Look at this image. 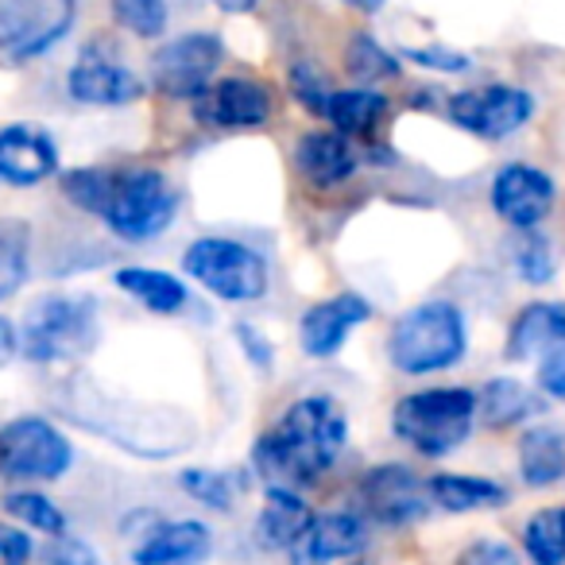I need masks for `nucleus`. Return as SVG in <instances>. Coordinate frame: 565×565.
Returning a JSON list of instances; mask_svg holds the SVG:
<instances>
[{"mask_svg": "<svg viewBox=\"0 0 565 565\" xmlns=\"http://www.w3.org/2000/svg\"><path fill=\"white\" fill-rule=\"evenodd\" d=\"M63 89L74 105L102 113L132 109L151 94L148 78L128 58H120V51L105 40L82 43L78 55L71 58V66L63 74Z\"/></svg>", "mask_w": 565, "mask_h": 565, "instance_id": "nucleus-11", "label": "nucleus"}, {"mask_svg": "<svg viewBox=\"0 0 565 565\" xmlns=\"http://www.w3.org/2000/svg\"><path fill=\"white\" fill-rule=\"evenodd\" d=\"M233 345L236 353L244 356V364H248L252 372H259V376H271L275 372V341L264 333V326L256 322H233Z\"/></svg>", "mask_w": 565, "mask_h": 565, "instance_id": "nucleus-38", "label": "nucleus"}, {"mask_svg": "<svg viewBox=\"0 0 565 565\" xmlns=\"http://www.w3.org/2000/svg\"><path fill=\"white\" fill-rule=\"evenodd\" d=\"M63 198L113 241L151 244L179 221L182 190L159 163H82L58 174Z\"/></svg>", "mask_w": 565, "mask_h": 565, "instance_id": "nucleus-2", "label": "nucleus"}, {"mask_svg": "<svg viewBox=\"0 0 565 565\" xmlns=\"http://www.w3.org/2000/svg\"><path fill=\"white\" fill-rule=\"evenodd\" d=\"M454 565H523V550L508 539L484 534V539L465 542L454 554Z\"/></svg>", "mask_w": 565, "mask_h": 565, "instance_id": "nucleus-39", "label": "nucleus"}, {"mask_svg": "<svg viewBox=\"0 0 565 565\" xmlns=\"http://www.w3.org/2000/svg\"><path fill=\"white\" fill-rule=\"evenodd\" d=\"M554 205H557V182L539 163L511 159V163L495 167L492 179H488V210L511 233L542 228V221L554 213Z\"/></svg>", "mask_w": 565, "mask_h": 565, "instance_id": "nucleus-15", "label": "nucleus"}, {"mask_svg": "<svg viewBox=\"0 0 565 565\" xmlns=\"http://www.w3.org/2000/svg\"><path fill=\"white\" fill-rule=\"evenodd\" d=\"M35 228L24 217H0V307L17 299L32 279Z\"/></svg>", "mask_w": 565, "mask_h": 565, "instance_id": "nucleus-30", "label": "nucleus"}, {"mask_svg": "<svg viewBox=\"0 0 565 565\" xmlns=\"http://www.w3.org/2000/svg\"><path fill=\"white\" fill-rule=\"evenodd\" d=\"M341 565H364V562H361V557H356V562H341Z\"/></svg>", "mask_w": 565, "mask_h": 565, "instance_id": "nucleus-45", "label": "nucleus"}, {"mask_svg": "<svg viewBox=\"0 0 565 565\" xmlns=\"http://www.w3.org/2000/svg\"><path fill=\"white\" fill-rule=\"evenodd\" d=\"M221 17H252V12L264 4V0H210Z\"/></svg>", "mask_w": 565, "mask_h": 565, "instance_id": "nucleus-43", "label": "nucleus"}, {"mask_svg": "<svg viewBox=\"0 0 565 565\" xmlns=\"http://www.w3.org/2000/svg\"><path fill=\"white\" fill-rule=\"evenodd\" d=\"M174 480H179L182 495H190L198 508L217 511V515H233L256 484L252 469H213V465H186Z\"/></svg>", "mask_w": 565, "mask_h": 565, "instance_id": "nucleus-28", "label": "nucleus"}, {"mask_svg": "<svg viewBox=\"0 0 565 565\" xmlns=\"http://www.w3.org/2000/svg\"><path fill=\"white\" fill-rule=\"evenodd\" d=\"M539 113V97L515 82H488V86L457 89L446 97V120L457 132L484 143H503L519 136Z\"/></svg>", "mask_w": 565, "mask_h": 565, "instance_id": "nucleus-12", "label": "nucleus"}, {"mask_svg": "<svg viewBox=\"0 0 565 565\" xmlns=\"http://www.w3.org/2000/svg\"><path fill=\"white\" fill-rule=\"evenodd\" d=\"M82 0H0V66L24 71L74 35Z\"/></svg>", "mask_w": 565, "mask_h": 565, "instance_id": "nucleus-9", "label": "nucleus"}, {"mask_svg": "<svg viewBox=\"0 0 565 565\" xmlns=\"http://www.w3.org/2000/svg\"><path fill=\"white\" fill-rule=\"evenodd\" d=\"M225 58V35L210 32V28L167 35L148 55V86L167 102L190 105L213 78H221Z\"/></svg>", "mask_w": 565, "mask_h": 565, "instance_id": "nucleus-10", "label": "nucleus"}, {"mask_svg": "<svg viewBox=\"0 0 565 565\" xmlns=\"http://www.w3.org/2000/svg\"><path fill=\"white\" fill-rule=\"evenodd\" d=\"M0 508H4V515L12 523L24 526L35 539H55V534L71 531L66 508L51 492H43V488H9V492L0 495Z\"/></svg>", "mask_w": 565, "mask_h": 565, "instance_id": "nucleus-29", "label": "nucleus"}, {"mask_svg": "<svg viewBox=\"0 0 565 565\" xmlns=\"http://www.w3.org/2000/svg\"><path fill=\"white\" fill-rule=\"evenodd\" d=\"M113 287L156 318H179L194 302V287L186 282V275L151 264H120L113 271Z\"/></svg>", "mask_w": 565, "mask_h": 565, "instance_id": "nucleus-23", "label": "nucleus"}, {"mask_svg": "<svg viewBox=\"0 0 565 565\" xmlns=\"http://www.w3.org/2000/svg\"><path fill=\"white\" fill-rule=\"evenodd\" d=\"M78 426L97 430L105 441L120 446L136 457H179L186 446H194V423L182 411H159V407H132V403L109 399L97 392L94 415H71Z\"/></svg>", "mask_w": 565, "mask_h": 565, "instance_id": "nucleus-8", "label": "nucleus"}, {"mask_svg": "<svg viewBox=\"0 0 565 565\" xmlns=\"http://www.w3.org/2000/svg\"><path fill=\"white\" fill-rule=\"evenodd\" d=\"M387 113H392V97L380 86H338L330 94L326 125L361 143L376 136V128L387 120Z\"/></svg>", "mask_w": 565, "mask_h": 565, "instance_id": "nucleus-27", "label": "nucleus"}, {"mask_svg": "<svg viewBox=\"0 0 565 565\" xmlns=\"http://www.w3.org/2000/svg\"><path fill=\"white\" fill-rule=\"evenodd\" d=\"M426 492L434 511H446V515H477V511H500L511 503V488L480 472H430Z\"/></svg>", "mask_w": 565, "mask_h": 565, "instance_id": "nucleus-26", "label": "nucleus"}, {"mask_svg": "<svg viewBox=\"0 0 565 565\" xmlns=\"http://www.w3.org/2000/svg\"><path fill=\"white\" fill-rule=\"evenodd\" d=\"M353 423L338 395L302 392L295 395L248 446V469L259 488H307L322 484L345 457Z\"/></svg>", "mask_w": 565, "mask_h": 565, "instance_id": "nucleus-1", "label": "nucleus"}, {"mask_svg": "<svg viewBox=\"0 0 565 565\" xmlns=\"http://www.w3.org/2000/svg\"><path fill=\"white\" fill-rule=\"evenodd\" d=\"M519 550L531 565H565V503H550L526 515Z\"/></svg>", "mask_w": 565, "mask_h": 565, "instance_id": "nucleus-31", "label": "nucleus"}, {"mask_svg": "<svg viewBox=\"0 0 565 565\" xmlns=\"http://www.w3.org/2000/svg\"><path fill=\"white\" fill-rule=\"evenodd\" d=\"M109 17L132 40L159 43L167 40V28H171V4L167 0H109Z\"/></svg>", "mask_w": 565, "mask_h": 565, "instance_id": "nucleus-34", "label": "nucleus"}, {"mask_svg": "<svg viewBox=\"0 0 565 565\" xmlns=\"http://www.w3.org/2000/svg\"><path fill=\"white\" fill-rule=\"evenodd\" d=\"M63 174V148L40 120L0 125V186L35 190Z\"/></svg>", "mask_w": 565, "mask_h": 565, "instance_id": "nucleus-16", "label": "nucleus"}, {"mask_svg": "<svg viewBox=\"0 0 565 565\" xmlns=\"http://www.w3.org/2000/svg\"><path fill=\"white\" fill-rule=\"evenodd\" d=\"M338 4H345V9L361 12V17H380V12L387 9V0H338Z\"/></svg>", "mask_w": 565, "mask_h": 565, "instance_id": "nucleus-44", "label": "nucleus"}, {"mask_svg": "<svg viewBox=\"0 0 565 565\" xmlns=\"http://www.w3.org/2000/svg\"><path fill=\"white\" fill-rule=\"evenodd\" d=\"M35 557H40L43 565H102V550L74 531L43 539L40 546H35Z\"/></svg>", "mask_w": 565, "mask_h": 565, "instance_id": "nucleus-37", "label": "nucleus"}, {"mask_svg": "<svg viewBox=\"0 0 565 565\" xmlns=\"http://www.w3.org/2000/svg\"><path fill=\"white\" fill-rule=\"evenodd\" d=\"M372 542V523L361 508L315 511L302 539L291 546V565H341L364 557Z\"/></svg>", "mask_w": 565, "mask_h": 565, "instance_id": "nucleus-19", "label": "nucleus"}, {"mask_svg": "<svg viewBox=\"0 0 565 565\" xmlns=\"http://www.w3.org/2000/svg\"><path fill=\"white\" fill-rule=\"evenodd\" d=\"M511 271L523 287H550L557 275V252L542 228L531 233H515L511 241Z\"/></svg>", "mask_w": 565, "mask_h": 565, "instance_id": "nucleus-33", "label": "nucleus"}, {"mask_svg": "<svg viewBox=\"0 0 565 565\" xmlns=\"http://www.w3.org/2000/svg\"><path fill=\"white\" fill-rule=\"evenodd\" d=\"M217 546V534L198 515H156L132 531L128 562L132 565H205Z\"/></svg>", "mask_w": 565, "mask_h": 565, "instance_id": "nucleus-17", "label": "nucleus"}, {"mask_svg": "<svg viewBox=\"0 0 565 565\" xmlns=\"http://www.w3.org/2000/svg\"><path fill=\"white\" fill-rule=\"evenodd\" d=\"M546 415V395L519 376H488L477 387V423L484 430H523Z\"/></svg>", "mask_w": 565, "mask_h": 565, "instance_id": "nucleus-24", "label": "nucleus"}, {"mask_svg": "<svg viewBox=\"0 0 565 565\" xmlns=\"http://www.w3.org/2000/svg\"><path fill=\"white\" fill-rule=\"evenodd\" d=\"M291 167L307 186L338 190L356 179V171L364 167V156L356 148V140L341 136L338 128H310V132H302L295 140Z\"/></svg>", "mask_w": 565, "mask_h": 565, "instance_id": "nucleus-20", "label": "nucleus"}, {"mask_svg": "<svg viewBox=\"0 0 565 565\" xmlns=\"http://www.w3.org/2000/svg\"><path fill=\"white\" fill-rule=\"evenodd\" d=\"M565 345V302L534 299L515 310L503 338V361L508 364H539L546 353Z\"/></svg>", "mask_w": 565, "mask_h": 565, "instance_id": "nucleus-22", "label": "nucleus"}, {"mask_svg": "<svg viewBox=\"0 0 565 565\" xmlns=\"http://www.w3.org/2000/svg\"><path fill=\"white\" fill-rule=\"evenodd\" d=\"M345 71L353 74V86H384L403 78V58L372 32H353L345 43Z\"/></svg>", "mask_w": 565, "mask_h": 565, "instance_id": "nucleus-32", "label": "nucleus"}, {"mask_svg": "<svg viewBox=\"0 0 565 565\" xmlns=\"http://www.w3.org/2000/svg\"><path fill=\"white\" fill-rule=\"evenodd\" d=\"M472 349L469 315L454 299H423L395 315L384 353L399 376H441L465 364Z\"/></svg>", "mask_w": 565, "mask_h": 565, "instance_id": "nucleus-4", "label": "nucleus"}, {"mask_svg": "<svg viewBox=\"0 0 565 565\" xmlns=\"http://www.w3.org/2000/svg\"><path fill=\"white\" fill-rule=\"evenodd\" d=\"M403 66H418L426 74H438V78H461V74L477 71V58L469 51H457L449 43H418V47H403L399 51Z\"/></svg>", "mask_w": 565, "mask_h": 565, "instance_id": "nucleus-36", "label": "nucleus"}, {"mask_svg": "<svg viewBox=\"0 0 565 565\" xmlns=\"http://www.w3.org/2000/svg\"><path fill=\"white\" fill-rule=\"evenodd\" d=\"M35 534L17 523H0V565H32Z\"/></svg>", "mask_w": 565, "mask_h": 565, "instance_id": "nucleus-41", "label": "nucleus"}, {"mask_svg": "<svg viewBox=\"0 0 565 565\" xmlns=\"http://www.w3.org/2000/svg\"><path fill=\"white\" fill-rule=\"evenodd\" d=\"M78 449L74 438L40 411L0 423V480L12 488H43L71 477Z\"/></svg>", "mask_w": 565, "mask_h": 565, "instance_id": "nucleus-7", "label": "nucleus"}, {"mask_svg": "<svg viewBox=\"0 0 565 565\" xmlns=\"http://www.w3.org/2000/svg\"><path fill=\"white\" fill-rule=\"evenodd\" d=\"M17 356H20V330L12 318L0 315V369H9Z\"/></svg>", "mask_w": 565, "mask_h": 565, "instance_id": "nucleus-42", "label": "nucleus"}, {"mask_svg": "<svg viewBox=\"0 0 565 565\" xmlns=\"http://www.w3.org/2000/svg\"><path fill=\"white\" fill-rule=\"evenodd\" d=\"M356 495H361V511L369 515V523L384 526V531H411L434 515L426 477L407 461L369 465L356 484Z\"/></svg>", "mask_w": 565, "mask_h": 565, "instance_id": "nucleus-13", "label": "nucleus"}, {"mask_svg": "<svg viewBox=\"0 0 565 565\" xmlns=\"http://www.w3.org/2000/svg\"><path fill=\"white\" fill-rule=\"evenodd\" d=\"M190 117L205 132H259L275 120V94L252 74H221L190 102Z\"/></svg>", "mask_w": 565, "mask_h": 565, "instance_id": "nucleus-14", "label": "nucleus"}, {"mask_svg": "<svg viewBox=\"0 0 565 565\" xmlns=\"http://www.w3.org/2000/svg\"><path fill=\"white\" fill-rule=\"evenodd\" d=\"M372 315L376 310H372V302L361 291H338L310 302L299 315V326H295L302 356L307 361H333V356H341V349L353 341V333L361 326L372 322Z\"/></svg>", "mask_w": 565, "mask_h": 565, "instance_id": "nucleus-18", "label": "nucleus"}, {"mask_svg": "<svg viewBox=\"0 0 565 565\" xmlns=\"http://www.w3.org/2000/svg\"><path fill=\"white\" fill-rule=\"evenodd\" d=\"M392 438L423 461H446L477 434V387L430 384L392 403Z\"/></svg>", "mask_w": 565, "mask_h": 565, "instance_id": "nucleus-5", "label": "nucleus"}, {"mask_svg": "<svg viewBox=\"0 0 565 565\" xmlns=\"http://www.w3.org/2000/svg\"><path fill=\"white\" fill-rule=\"evenodd\" d=\"M515 469L531 492H546V488L565 480V430L557 423H539L523 426L515 441Z\"/></svg>", "mask_w": 565, "mask_h": 565, "instance_id": "nucleus-25", "label": "nucleus"}, {"mask_svg": "<svg viewBox=\"0 0 565 565\" xmlns=\"http://www.w3.org/2000/svg\"><path fill=\"white\" fill-rule=\"evenodd\" d=\"M534 387L546 395V403H565V345L534 364Z\"/></svg>", "mask_w": 565, "mask_h": 565, "instance_id": "nucleus-40", "label": "nucleus"}, {"mask_svg": "<svg viewBox=\"0 0 565 565\" xmlns=\"http://www.w3.org/2000/svg\"><path fill=\"white\" fill-rule=\"evenodd\" d=\"M259 492L264 495H259L256 519H252V542L264 554H291V546L315 519V503L307 500V492L282 484H267Z\"/></svg>", "mask_w": 565, "mask_h": 565, "instance_id": "nucleus-21", "label": "nucleus"}, {"mask_svg": "<svg viewBox=\"0 0 565 565\" xmlns=\"http://www.w3.org/2000/svg\"><path fill=\"white\" fill-rule=\"evenodd\" d=\"M20 356L35 369H66L102 345V302L89 291H40L24 302Z\"/></svg>", "mask_w": 565, "mask_h": 565, "instance_id": "nucleus-3", "label": "nucleus"}, {"mask_svg": "<svg viewBox=\"0 0 565 565\" xmlns=\"http://www.w3.org/2000/svg\"><path fill=\"white\" fill-rule=\"evenodd\" d=\"M179 267L190 287L228 307H252L271 291V259L256 244L228 233H202L182 248Z\"/></svg>", "mask_w": 565, "mask_h": 565, "instance_id": "nucleus-6", "label": "nucleus"}, {"mask_svg": "<svg viewBox=\"0 0 565 565\" xmlns=\"http://www.w3.org/2000/svg\"><path fill=\"white\" fill-rule=\"evenodd\" d=\"M333 89L338 86H330V78L318 71V63H310V58H291V63H287V94H291V102L299 105L302 113H310L315 120H326Z\"/></svg>", "mask_w": 565, "mask_h": 565, "instance_id": "nucleus-35", "label": "nucleus"}]
</instances>
